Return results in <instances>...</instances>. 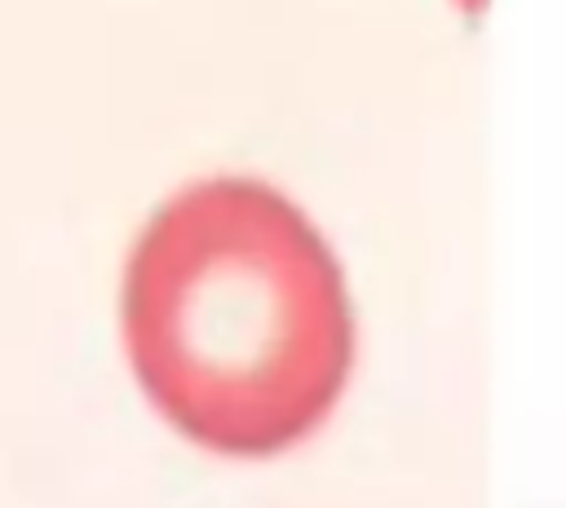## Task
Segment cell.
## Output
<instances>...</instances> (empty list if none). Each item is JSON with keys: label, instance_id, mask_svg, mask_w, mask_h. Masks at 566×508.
<instances>
[{"label": "cell", "instance_id": "1", "mask_svg": "<svg viewBox=\"0 0 566 508\" xmlns=\"http://www.w3.org/2000/svg\"><path fill=\"white\" fill-rule=\"evenodd\" d=\"M137 384L190 442L261 459L310 437L354 367L336 256L292 199L248 177L172 194L124 269Z\"/></svg>", "mask_w": 566, "mask_h": 508}]
</instances>
